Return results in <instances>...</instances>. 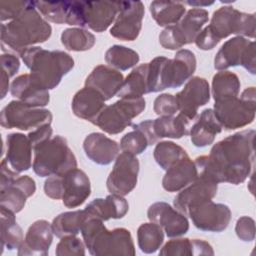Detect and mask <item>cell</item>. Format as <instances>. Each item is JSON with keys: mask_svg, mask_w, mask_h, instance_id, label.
Segmentation results:
<instances>
[{"mask_svg": "<svg viewBox=\"0 0 256 256\" xmlns=\"http://www.w3.org/2000/svg\"><path fill=\"white\" fill-rule=\"evenodd\" d=\"M143 97L120 98L111 105H106L91 122L107 134L115 135L124 131L132 120L145 109Z\"/></svg>", "mask_w": 256, "mask_h": 256, "instance_id": "9c48e42d", "label": "cell"}, {"mask_svg": "<svg viewBox=\"0 0 256 256\" xmlns=\"http://www.w3.org/2000/svg\"><path fill=\"white\" fill-rule=\"evenodd\" d=\"M121 1H83L86 27L95 32L105 31L116 19Z\"/></svg>", "mask_w": 256, "mask_h": 256, "instance_id": "7402d4cb", "label": "cell"}, {"mask_svg": "<svg viewBox=\"0 0 256 256\" xmlns=\"http://www.w3.org/2000/svg\"><path fill=\"white\" fill-rule=\"evenodd\" d=\"M194 42L201 50H211L219 43V41L209 31L207 26L200 31Z\"/></svg>", "mask_w": 256, "mask_h": 256, "instance_id": "f907efd6", "label": "cell"}, {"mask_svg": "<svg viewBox=\"0 0 256 256\" xmlns=\"http://www.w3.org/2000/svg\"><path fill=\"white\" fill-rule=\"evenodd\" d=\"M196 70L195 54L188 49H180L172 59L155 57L148 63V85L150 92H160L166 88H177L190 79Z\"/></svg>", "mask_w": 256, "mask_h": 256, "instance_id": "277c9868", "label": "cell"}, {"mask_svg": "<svg viewBox=\"0 0 256 256\" xmlns=\"http://www.w3.org/2000/svg\"><path fill=\"white\" fill-rule=\"evenodd\" d=\"M95 36L83 28H67L61 34L62 45L70 51H86L95 44Z\"/></svg>", "mask_w": 256, "mask_h": 256, "instance_id": "60d3db41", "label": "cell"}, {"mask_svg": "<svg viewBox=\"0 0 256 256\" xmlns=\"http://www.w3.org/2000/svg\"><path fill=\"white\" fill-rule=\"evenodd\" d=\"M52 225L46 220H37L28 228L24 241L18 248L17 254L46 256L53 241Z\"/></svg>", "mask_w": 256, "mask_h": 256, "instance_id": "ffe728a7", "label": "cell"}, {"mask_svg": "<svg viewBox=\"0 0 256 256\" xmlns=\"http://www.w3.org/2000/svg\"><path fill=\"white\" fill-rule=\"evenodd\" d=\"M150 145L147 134L137 124L133 125V130L125 134L120 141V149L132 155L141 154Z\"/></svg>", "mask_w": 256, "mask_h": 256, "instance_id": "7bdbcfd3", "label": "cell"}, {"mask_svg": "<svg viewBox=\"0 0 256 256\" xmlns=\"http://www.w3.org/2000/svg\"><path fill=\"white\" fill-rule=\"evenodd\" d=\"M84 210L89 217L107 221L123 218L129 210V204L123 196L111 193L106 198L94 199Z\"/></svg>", "mask_w": 256, "mask_h": 256, "instance_id": "4316f807", "label": "cell"}, {"mask_svg": "<svg viewBox=\"0 0 256 256\" xmlns=\"http://www.w3.org/2000/svg\"><path fill=\"white\" fill-rule=\"evenodd\" d=\"M147 216L150 222L158 224L167 237H179L189 230L186 216L166 202H155L149 206Z\"/></svg>", "mask_w": 256, "mask_h": 256, "instance_id": "d6986e66", "label": "cell"}, {"mask_svg": "<svg viewBox=\"0 0 256 256\" xmlns=\"http://www.w3.org/2000/svg\"><path fill=\"white\" fill-rule=\"evenodd\" d=\"M250 43V40L241 36H236L227 40L215 55V69L223 71L232 66H242L247 48Z\"/></svg>", "mask_w": 256, "mask_h": 256, "instance_id": "4dcf8cb0", "label": "cell"}, {"mask_svg": "<svg viewBox=\"0 0 256 256\" xmlns=\"http://www.w3.org/2000/svg\"><path fill=\"white\" fill-rule=\"evenodd\" d=\"M35 191L36 184L33 178L28 175L18 176L11 184L0 189V206L18 213Z\"/></svg>", "mask_w": 256, "mask_h": 256, "instance_id": "603a6c76", "label": "cell"}, {"mask_svg": "<svg viewBox=\"0 0 256 256\" xmlns=\"http://www.w3.org/2000/svg\"><path fill=\"white\" fill-rule=\"evenodd\" d=\"M106 63L116 69L125 71L139 62V55L133 49L122 45H113L105 53Z\"/></svg>", "mask_w": 256, "mask_h": 256, "instance_id": "b9f144b4", "label": "cell"}, {"mask_svg": "<svg viewBox=\"0 0 256 256\" xmlns=\"http://www.w3.org/2000/svg\"><path fill=\"white\" fill-rule=\"evenodd\" d=\"M123 81V75L118 70L110 66L98 65L87 76L85 86L96 90L107 101L118 94Z\"/></svg>", "mask_w": 256, "mask_h": 256, "instance_id": "cb8c5ba5", "label": "cell"}, {"mask_svg": "<svg viewBox=\"0 0 256 256\" xmlns=\"http://www.w3.org/2000/svg\"><path fill=\"white\" fill-rule=\"evenodd\" d=\"M255 23L254 14L241 12L231 6H223L213 13L207 28L220 42L231 34L254 38Z\"/></svg>", "mask_w": 256, "mask_h": 256, "instance_id": "8fae6325", "label": "cell"}, {"mask_svg": "<svg viewBox=\"0 0 256 256\" xmlns=\"http://www.w3.org/2000/svg\"><path fill=\"white\" fill-rule=\"evenodd\" d=\"M254 137L255 130L248 129L217 142L208 156L194 160L198 173L216 183H243L254 168Z\"/></svg>", "mask_w": 256, "mask_h": 256, "instance_id": "6da1fadb", "label": "cell"}, {"mask_svg": "<svg viewBox=\"0 0 256 256\" xmlns=\"http://www.w3.org/2000/svg\"><path fill=\"white\" fill-rule=\"evenodd\" d=\"M52 133H53V130H52L51 124H46L30 131L27 136L32 144V147L34 148L42 144L43 142L49 140L52 136Z\"/></svg>", "mask_w": 256, "mask_h": 256, "instance_id": "c3c4849f", "label": "cell"}, {"mask_svg": "<svg viewBox=\"0 0 256 256\" xmlns=\"http://www.w3.org/2000/svg\"><path fill=\"white\" fill-rule=\"evenodd\" d=\"M44 192L51 199H61L67 208H76L90 196V180L84 171L74 168L61 175L49 176L44 183Z\"/></svg>", "mask_w": 256, "mask_h": 256, "instance_id": "52a82bcc", "label": "cell"}, {"mask_svg": "<svg viewBox=\"0 0 256 256\" xmlns=\"http://www.w3.org/2000/svg\"><path fill=\"white\" fill-rule=\"evenodd\" d=\"M240 91V80L238 76L230 71L217 72L212 79V96L216 101L238 97Z\"/></svg>", "mask_w": 256, "mask_h": 256, "instance_id": "74e56055", "label": "cell"}, {"mask_svg": "<svg viewBox=\"0 0 256 256\" xmlns=\"http://www.w3.org/2000/svg\"><path fill=\"white\" fill-rule=\"evenodd\" d=\"M52 113L48 109L33 107L19 100L10 101L1 111V126L6 129L23 131L34 130L40 126L51 124Z\"/></svg>", "mask_w": 256, "mask_h": 256, "instance_id": "7c38bea8", "label": "cell"}, {"mask_svg": "<svg viewBox=\"0 0 256 256\" xmlns=\"http://www.w3.org/2000/svg\"><path fill=\"white\" fill-rule=\"evenodd\" d=\"M148 63L141 64L134 68L124 79L123 84L117 94L119 98L142 97L149 93L147 83Z\"/></svg>", "mask_w": 256, "mask_h": 256, "instance_id": "d590c367", "label": "cell"}, {"mask_svg": "<svg viewBox=\"0 0 256 256\" xmlns=\"http://www.w3.org/2000/svg\"><path fill=\"white\" fill-rule=\"evenodd\" d=\"M50 24L40 15L34 5L17 18L1 24V47L3 51L21 55L35 44L48 40L51 36Z\"/></svg>", "mask_w": 256, "mask_h": 256, "instance_id": "7a4b0ae2", "label": "cell"}, {"mask_svg": "<svg viewBox=\"0 0 256 256\" xmlns=\"http://www.w3.org/2000/svg\"><path fill=\"white\" fill-rule=\"evenodd\" d=\"M218 183L208 176L198 173L197 178L182 189L174 198V207L184 215L190 207L207 200H212L217 193Z\"/></svg>", "mask_w": 256, "mask_h": 256, "instance_id": "ac0fdd59", "label": "cell"}, {"mask_svg": "<svg viewBox=\"0 0 256 256\" xmlns=\"http://www.w3.org/2000/svg\"><path fill=\"white\" fill-rule=\"evenodd\" d=\"M83 149L92 162L98 165H109L119 155L120 146L103 133L93 132L84 139Z\"/></svg>", "mask_w": 256, "mask_h": 256, "instance_id": "d4e9b609", "label": "cell"}, {"mask_svg": "<svg viewBox=\"0 0 256 256\" xmlns=\"http://www.w3.org/2000/svg\"><path fill=\"white\" fill-rule=\"evenodd\" d=\"M186 12L185 5L180 1H153L150 13L155 22L162 27L176 24Z\"/></svg>", "mask_w": 256, "mask_h": 256, "instance_id": "e575fe53", "label": "cell"}, {"mask_svg": "<svg viewBox=\"0 0 256 256\" xmlns=\"http://www.w3.org/2000/svg\"><path fill=\"white\" fill-rule=\"evenodd\" d=\"M10 92L17 100L33 107H44L50 101L49 91L38 86L30 74H21L16 77L10 86Z\"/></svg>", "mask_w": 256, "mask_h": 256, "instance_id": "484cf974", "label": "cell"}, {"mask_svg": "<svg viewBox=\"0 0 256 256\" xmlns=\"http://www.w3.org/2000/svg\"><path fill=\"white\" fill-rule=\"evenodd\" d=\"M35 6L45 20L86 27L83 1H35Z\"/></svg>", "mask_w": 256, "mask_h": 256, "instance_id": "e0dca14e", "label": "cell"}, {"mask_svg": "<svg viewBox=\"0 0 256 256\" xmlns=\"http://www.w3.org/2000/svg\"><path fill=\"white\" fill-rule=\"evenodd\" d=\"M33 171L40 177L61 175L77 168V159L67 140L56 135L33 148Z\"/></svg>", "mask_w": 256, "mask_h": 256, "instance_id": "8992f818", "label": "cell"}, {"mask_svg": "<svg viewBox=\"0 0 256 256\" xmlns=\"http://www.w3.org/2000/svg\"><path fill=\"white\" fill-rule=\"evenodd\" d=\"M164 241L163 229L154 222L143 223L137 230V242L140 250L146 254L156 252Z\"/></svg>", "mask_w": 256, "mask_h": 256, "instance_id": "f35d334b", "label": "cell"}, {"mask_svg": "<svg viewBox=\"0 0 256 256\" xmlns=\"http://www.w3.org/2000/svg\"><path fill=\"white\" fill-rule=\"evenodd\" d=\"M85 243L76 235L62 237L56 246L57 256H83L85 255Z\"/></svg>", "mask_w": 256, "mask_h": 256, "instance_id": "ee69618b", "label": "cell"}, {"mask_svg": "<svg viewBox=\"0 0 256 256\" xmlns=\"http://www.w3.org/2000/svg\"><path fill=\"white\" fill-rule=\"evenodd\" d=\"M208 11L203 8H192L176 24L165 27L159 35L161 46L177 50L195 41L204 24L208 21Z\"/></svg>", "mask_w": 256, "mask_h": 256, "instance_id": "30bf717a", "label": "cell"}, {"mask_svg": "<svg viewBox=\"0 0 256 256\" xmlns=\"http://www.w3.org/2000/svg\"><path fill=\"white\" fill-rule=\"evenodd\" d=\"M190 122L187 117L179 113L176 116H159L152 120V128L157 139H179L190 132Z\"/></svg>", "mask_w": 256, "mask_h": 256, "instance_id": "d6a6232c", "label": "cell"}, {"mask_svg": "<svg viewBox=\"0 0 256 256\" xmlns=\"http://www.w3.org/2000/svg\"><path fill=\"white\" fill-rule=\"evenodd\" d=\"M159 255L163 256H201L214 255L212 246L201 239L179 238L168 241L160 250Z\"/></svg>", "mask_w": 256, "mask_h": 256, "instance_id": "1f68e13d", "label": "cell"}, {"mask_svg": "<svg viewBox=\"0 0 256 256\" xmlns=\"http://www.w3.org/2000/svg\"><path fill=\"white\" fill-rule=\"evenodd\" d=\"M89 218L85 210L68 211L56 216L51 225L54 235L62 238L69 235H77L81 232L84 222Z\"/></svg>", "mask_w": 256, "mask_h": 256, "instance_id": "8d00e7d4", "label": "cell"}, {"mask_svg": "<svg viewBox=\"0 0 256 256\" xmlns=\"http://www.w3.org/2000/svg\"><path fill=\"white\" fill-rule=\"evenodd\" d=\"M81 234L91 255H135L133 238L126 228L108 230L101 219L89 217L81 228Z\"/></svg>", "mask_w": 256, "mask_h": 256, "instance_id": "5b68a950", "label": "cell"}, {"mask_svg": "<svg viewBox=\"0 0 256 256\" xmlns=\"http://www.w3.org/2000/svg\"><path fill=\"white\" fill-rule=\"evenodd\" d=\"M1 218V253L4 248L13 250L19 248L24 241L23 231L17 224L15 213L9 209L0 206Z\"/></svg>", "mask_w": 256, "mask_h": 256, "instance_id": "836d02e7", "label": "cell"}, {"mask_svg": "<svg viewBox=\"0 0 256 256\" xmlns=\"http://www.w3.org/2000/svg\"><path fill=\"white\" fill-rule=\"evenodd\" d=\"M105 100L96 90L84 86L76 92L72 99L73 113L84 120L92 122L105 107Z\"/></svg>", "mask_w": 256, "mask_h": 256, "instance_id": "f1b7e54d", "label": "cell"}, {"mask_svg": "<svg viewBox=\"0 0 256 256\" xmlns=\"http://www.w3.org/2000/svg\"><path fill=\"white\" fill-rule=\"evenodd\" d=\"M222 129L214 115L213 109H205L190 128L189 134L191 142L195 147H206L214 142L215 136L219 134Z\"/></svg>", "mask_w": 256, "mask_h": 256, "instance_id": "f546056e", "label": "cell"}, {"mask_svg": "<svg viewBox=\"0 0 256 256\" xmlns=\"http://www.w3.org/2000/svg\"><path fill=\"white\" fill-rule=\"evenodd\" d=\"M153 156L156 163L163 170H167L188 154L184 148L172 141H161L155 146Z\"/></svg>", "mask_w": 256, "mask_h": 256, "instance_id": "ab89813d", "label": "cell"}, {"mask_svg": "<svg viewBox=\"0 0 256 256\" xmlns=\"http://www.w3.org/2000/svg\"><path fill=\"white\" fill-rule=\"evenodd\" d=\"M34 5V1H1L0 19L3 23L6 20H13L24 11Z\"/></svg>", "mask_w": 256, "mask_h": 256, "instance_id": "f6af8a7d", "label": "cell"}, {"mask_svg": "<svg viewBox=\"0 0 256 256\" xmlns=\"http://www.w3.org/2000/svg\"><path fill=\"white\" fill-rule=\"evenodd\" d=\"M21 58L30 69L32 80L46 90L56 88L73 67L74 60L66 52L60 50H45L39 46L26 49Z\"/></svg>", "mask_w": 256, "mask_h": 256, "instance_id": "3957f363", "label": "cell"}, {"mask_svg": "<svg viewBox=\"0 0 256 256\" xmlns=\"http://www.w3.org/2000/svg\"><path fill=\"white\" fill-rule=\"evenodd\" d=\"M198 175L195 162L189 156L184 157L169 169L162 179V187L168 192H178L192 183Z\"/></svg>", "mask_w": 256, "mask_h": 256, "instance_id": "83f0119b", "label": "cell"}, {"mask_svg": "<svg viewBox=\"0 0 256 256\" xmlns=\"http://www.w3.org/2000/svg\"><path fill=\"white\" fill-rule=\"evenodd\" d=\"M237 237L245 242L253 241L255 238V221L248 216L240 217L235 226Z\"/></svg>", "mask_w": 256, "mask_h": 256, "instance_id": "7dc6e473", "label": "cell"}, {"mask_svg": "<svg viewBox=\"0 0 256 256\" xmlns=\"http://www.w3.org/2000/svg\"><path fill=\"white\" fill-rule=\"evenodd\" d=\"M153 110L158 116H173L178 112V105L175 96L164 93L156 97L153 103Z\"/></svg>", "mask_w": 256, "mask_h": 256, "instance_id": "bcb514c9", "label": "cell"}, {"mask_svg": "<svg viewBox=\"0 0 256 256\" xmlns=\"http://www.w3.org/2000/svg\"><path fill=\"white\" fill-rule=\"evenodd\" d=\"M139 167V160L135 155L120 153L106 181L108 191L120 196L129 194L137 185Z\"/></svg>", "mask_w": 256, "mask_h": 256, "instance_id": "5bb4252c", "label": "cell"}, {"mask_svg": "<svg viewBox=\"0 0 256 256\" xmlns=\"http://www.w3.org/2000/svg\"><path fill=\"white\" fill-rule=\"evenodd\" d=\"M255 87L246 88L241 96L216 101L213 112L225 130H234L251 124L255 119Z\"/></svg>", "mask_w": 256, "mask_h": 256, "instance_id": "ba28073f", "label": "cell"}, {"mask_svg": "<svg viewBox=\"0 0 256 256\" xmlns=\"http://www.w3.org/2000/svg\"><path fill=\"white\" fill-rule=\"evenodd\" d=\"M144 5L141 1H121L119 13L110 34L122 41H134L142 28Z\"/></svg>", "mask_w": 256, "mask_h": 256, "instance_id": "9a60e30c", "label": "cell"}, {"mask_svg": "<svg viewBox=\"0 0 256 256\" xmlns=\"http://www.w3.org/2000/svg\"><path fill=\"white\" fill-rule=\"evenodd\" d=\"M32 144L27 135L10 133L5 140V162L17 173L27 171L32 166Z\"/></svg>", "mask_w": 256, "mask_h": 256, "instance_id": "44dd1931", "label": "cell"}, {"mask_svg": "<svg viewBox=\"0 0 256 256\" xmlns=\"http://www.w3.org/2000/svg\"><path fill=\"white\" fill-rule=\"evenodd\" d=\"M2 71L8 75L9 78L13 77L20 67V61L18 57L12 53H3L1 55Z\"/></svg>", "mask_w": 256, "mask_h": 256, "instance_id": "681fc988", "label": "cell"}, {"mask_svg": "<svg viewBox=\"0 0 256 256\" xmlns=\"http://www.w3.org/2000/svg\"><path fill=\"white\" fill-rule=\"evenodd\" d=\"M186 4L188 5H191V6H194L197 8H201L203 6H209V5H212L214 2L213 1H210V2H202V1H186L185 2Z\"/></svg>", "mask_w": 256, "mask_h": 256, "instance_id": "f5cc1de1", "label": "cell"}, {"mask_svg": "<svg viewBox=\"0 0 256 256\" xmlns=\"http://www.w3.org/2000/svg\"><path fill=\"white\" fill-rule=\"evenodd\" d=\"M187 215L196 228L207 232H222L231 220L230 208L222 203H214L212 200L190 207Z\"/></svg>", "mask_w": 256, "mask_h": 256, "instance_id": "4fadbf2b", "label": "cell"}, {"mask_svg": "<svg viewBox=\"0 0 256 256\" xmlns=\"http://www.w3.org/2000/svg\"><path fill=\"white\" fill-rule=\"evenodd\" d=\"M9 89V77L6 73L2 71L1 73V98H4L6 96V93Z\"/></svg>", "mask_w": 256, "mask_h": 256, "instance_id": "816d5d0a", "label": "cell"}, {"mask_svg": "<svg viewBox=\"0 0 256 256\" xmlns=\"http://www.w3.org/2000/svg\"><path fill=\"white\" fill-rule=\"evenodd\" d=\"M175 98L179 113L192 121L197 116L198 109L210 100L209 83L203 77H191Z\"/></svg>", "mask_w": 256, "mask_h": 256, "instance_id": "2e32d148", "label": "cell"}]
</instances>
